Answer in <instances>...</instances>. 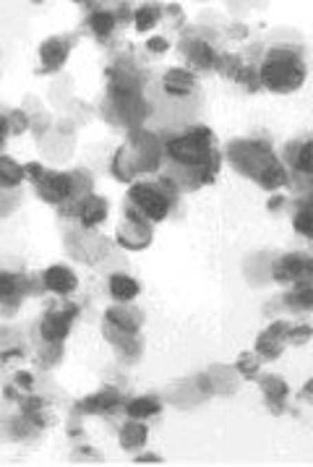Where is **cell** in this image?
<instances>
[{"mask_svg": "<svg viewBox=\"0 0 313 467\" xmlns=\"http://www.w3.org/2000/svg\"><path fill=\"white\" fill-rule=\"evenodd\" d=\"M146 110H152L159 126L181 128L188 126L204 104V91L198 78L188 68H167L149 81V91L143 94Z\"/></svg>", "mask_w": 313, "mask_h": 467, "instance_id": "1", "label": "cell"}, {"mask_svg": "<svg viewBox=\"0 0 313 467\" xmlns=\"http://www.w3.org/2000/svg\"><path fill=\"white\" fill-rule=\"evenodd\" d=\"M170 162V178L178 181L183 188H196L211 181L217 170V159L211 152V130L194 128L183 136H175L162 149Z\"/></svg>", "mask_w": 313, "mask_h": 467, "instance_id": "2", "label": "cell"}, {"mask_svg": "<svg viewBox=\"0 0 313 467\" xmlns=\"http://www.w3.org/2000/svg\"><path fill=\"white\" fill-rule=\"evenodd\" d=\"M259 78L272 91H295L305 81V63L292 47H272L259 68Z\"/></svg>", "mask_w": 313, "mask_h": 467, "instance_id": "3", "label": "cell"}, {"mask_svg": "<svg viewBox=\"0 0 313 467\" xmlns=\"http://www.w3.org/2000/svg\"><path fill=\"white\" fill-rule=\"evenodd\" d=\"M159 155H162V146L156 141L154 133H133L128 146L120 149L115 162H123L126 159V168L117 170V178H133L143 170H156L159 165Z\"/></svg>", "mask_w": 313, "mask_h": 467, "instance_id": "4", "label": "cell"}, {"mask_svg": "<svg viewBox=\"0 0 313 467\" xmlns=\"http://www.w3.org/2000/svg\"><path fill=\"white\" fill-rule=\"evenodd\" d=\"M128 201L133 212H141L143 220L149 217L152 222L165 220L170 212V204H172L165 183H136L130 188Z\"/></svg>", "mask_w": 313, "mask_h": 467, "instance_id": "5", "label": "cell"}, {"mask_svg": "<svg viewBox=\"0 0 313 467\" xmlns=\"http://www.w3.org/2000/svg\"><path fill=\"white\" fill-rule=\"evenodd\" d=\"M227 157L243 175H253L256 181L264 175V170L277 162L272 149L261 141H233L227 149Z\"/></svg>", "mask_w": 313, "mask_h": 467, "instance_id": "6", "label": "cell"}, {"mask_svg": "<svg viewBox=\"0 0 313 467\" xmlns=\"http://www.w3.org/2000/svg\"><path fill=\"white\" fill-rule=\"evenodd\" d=\"M37 188H39V196L45 198V201H50V204H58V201H63L68 196L73 194V181H71V175H63V172H42V178L37 181Z\"/></svg>", "mask_w": 313, "mask_h": 467, "instance_id": "7", "label": "cell"}, {"mask_svg": "<svg viewBox=\"0 0 313 467\" xmlns=\"http://www.w3.org/2000/svg\"><path fill=\"white\" fill-rule=\"evenodd\" d=\"M76 313H78L76 306H68L65 311H50L45 319H42V324H39L42 337L47 339V342H60V339L68 334L71 321H73V316H76Z\"/></svg>", "mask_w": 313, "mask_h": 467, "instance_id": "8", "label": "cell"}, {"mask_svg": "<svg viewBox=\"0 0 313 467\" xmlns=\"http://www.w3.org/2000/svg\"><path fill=\"white\" fill-rule=\"evenodd\" d=\"M39 58H42L45 71H55V68H60V65L65 63V58H68V39L52 37V39H47V42H42V47H39Z\"/></svg>", "mask_w": 313, "mask_h": 467, "instance_id": "9", "label": "cell"}, {"mask_svg": "<svg viewBox=\"0 0 313 467\" xmlns=\"http://www.w3.org/2000/svg\"><path fill=\"white\" fill-rule=\"evenodd\" d=\"M45 285L58 295H68V293L76 290V274L71 272L68 266H50L45 272Z\"/></svg>", "mask_w": 313, "mask_h": 467, "instance_id": "10", "label": "cell"}, {"mask_svg": "<svg viewBox=\"0 0 313 467\" xmlns=\"http://www.w3.org/2000/svg\"><path fill=\"white\" fill-rule=\"evenodd\" d=\"M311 269V264L305 256H300V253H292V256H285V261L277 266V280L279 282H287V280H300V277H305Z\"/></svg>", "mask_w": 313, "mask_h": 467, "instance_id": "11", "label": "cell"}, {"mask_svg": "<svg viewBox=\"0 0 313 467\" xmlns=\"http://www.w3.org/2000/svg\"><path fill=\"white\" fill-rule=\"evenodd\" d=\"M78 214H81V222L91 227V225H97V222L104 220V214H107V201L100 198V196H86L84 198V204L78 207Z\"/></svg>", "mask_w": 313, "mask_h": 467, "instance_id": "12", "label": "cell"}, {"mask_svg": "<svg viewBox=\"0 0 313 467\" xmlns=\"http://www.w3.org/2000/svg\"><path fill=\"white\" fill-rule=\"evenodd\" d=\"M110 293H113V298L120 300V303H130V300L139 295V285L126 277V274H113L110 277Z\"/></svg>", "mask_w": 313, "mask_h": 467, "instance_id": "13", "label": "cell"}, {"mask_svg": "<svg viewBox=\"0 0 313 467\" xmlns=\"http://www.w3.org/2000/svg\"><path fill=\"white\" fill-rule=\"evenodd\" d=\"M287 326L282 321H277L272 329H266L264 334L259 337V352L261 355H266V358H274V355H279L282 350V345H279V334H285Z\"/></svg>", "mask_w": 313, "mask_h": 467, "instance_id": "14", "label": "cell"}, {"mask_svg": "<svg viewBox=\"0 0 313 467\" xmlns=\"http://www.w3.org/2000/svg\"><path fill=\"white\" fill-rule=\"evenodd\" d=\"M107 321L123 332H136L141 326V313L139 311H126V308H110L107 311Z\"/></svg>", "mask_w": 313, "mask_h": 467, "instance_id": "15", "label": "cell"}, {"mask_svg": "<svg viewBox=\"0 0 313 467\" xmlns=\"http://www.w3.org/2000/svg\"><path fill=\"white\" fill-rule=\"evenodd\" d=\"M183 52L191 58V63L198 65V68H209L214 63V52L209 47L207 42H183Z\"/></svg>", "mask_w": 313, "mask_h": 467, "instance_id": "16", "label": "cell"}, {"mask_svg": "<svg viewBox=\"0 0 313 467\" xmlns=\"http://www.w3.org/2000/svg\"><path fill=\"white\" fill-rule=\"evenodd\" d=\"M115 402H117V391L104 389V391H100V394L89 397L86 402L78 405V410H86V413H102V410H110V407H115Z\"/></svg>", "mask_w": 313, "mask_h": 467, "instance_id": "17", "label": "cell"}, {"mask_svg": "<svg viewBox=\"0 0 313 467\" xmlns=\"http://www.w3.org/2000/svg\"><path fill=\"white\" fill-rule=\"evenodd\" d=\"M146 442V426L143 423H126V429L120 431V446L123 449H136Z\"/></svg>", "mask_w": 313, "mask_h": 467, "instance_id": "18", "label": "cell"}, {"mask_svg": "<svg viewBox=\"0 0 313 467\" xmlns=\"http://www.w3.org/2000/svg\"><path fill=\"white\" fill-rule=\"evenodd\" d=\"M159 400L156 397H136L133 402H128V415L130 418H146L159 413Z\"/></svg>", "mask_w": 313, "mask_h": 467, "instance_id": "19", "label": "cell"}, {"mask_svg": "<svg viewBox=\"0 0 313 467\" xmlns=\"http://www.w3.org/2000/svg\"><path fill=\"white\" fill-rule=\"evenodd\" d=\"M21 181H24V170L8 157H0V185H19Z\"/></svg>", "mask_w": 313, "mask_h": 467, "instance_id": "20", "label": "cell"}, {"mask_svg": "<svg viewBox=\"0 0 313 467\" xmlns=\"http://www.w3.org/2000/svg\"><path fill=\"white\" fill-rule=\"evenodd\" d=\"M89 26L94 29V34H97V37H110V34H113V29H115V16H113L110 11H97L89 19Z\"/></svg>", "mask_w": 313, "mask_h": 467, "instance_id": "21", "label": "cell"}, {"mask_svg": "<svg viewBox=\"0 0 313 467\" xmlns=\"http://www.w3.org/2000/svg\"><path fill=\"white\" fill-rule=\"evenodd\" d=\"M261 387H264L266 397H269L272 402H279V400L287 397V384L279 376H264L261 378Z\"/></svg>", "mask_w": 313, "mask_h": 467, "instance_id": "22", "label": "cell"}, {"mask_svg": "<svg viewBox=\"0 0 313 467\" xmlns=\"http://www.w3.org/2000/svg\"><path fill=\"white\" fill-rule=\"evenodd\" d=\"M156 21H159V8H156V5H143V8L136 11V29H139V32L152 29Z\"/></svg>", "mask_w": 313, "mask_h": 467, "instance_id": "23", "label": "cell"}, {"mask_svg": "<svg viewBox=\"0 0 313 467\" xmlns=\"http://www.w3.org/2000/svg\"><path fill=\"white\" fill-rule=\"evenodd\" d=\"M292 168H298L303 175H311V141L300 144V149L295 152V159H292Z\"/></svg>", "mask_w": 313, "mask_h": 467, "instance_id": "24", "label": "cell"}, {"mask_svg": "<svg viewBox=\"0 0 313 467\" xmlns=\"http://www.w3.org/2000/svg\"><path fill=\"white\" fill-rule=\"evenodd\" d=\"M16 290H19V277L8 272H0V300L16 295Z\"/></svg>", "mask_w": 313, "mask_h": 467, "instance_id": "25", "label": "cell"}, {"mask_svg": "<svg viewBox=\"0 0 313 467\" xmlns=\"http://www.w3.org/2000/svg\"><path fill=\"white\" fill-rule=\"evenodd\" d=\"M311 204L305 201L303 204V209L298 212V217H295V230H300L303 235H311L313 233V227H311Z\"/></svg>", "mask_w": 313, "mask_h": 467, "instance_id": "26", "label": "cell"}, {"mask_svg": "<svg viewBox=\"0 0 313 467\" xmlns=\"http://www.w3.org/2000/svg\"><path fill=\"white\" fill-rule=\"evenodd\" d=\"M240 371H243V376H251V374H256V371H259V361H256V358H251V355H240Z\"/></svg>", "mask_w": 313, "mask_h": 467, "instance_id": "27", "label": "cell"}, {"mask_svg": "<svg viewBox=\"0 0 313 467\" xmlns=\"http://www.w3.org/2000/svg\"><path fill=\"white\" fill-rule=\"evenodd\" d=\"M152 52H165L170 47L167 45V39H162V37H154V39H149V45H146Z\"/></svg>", "mask_w": 313, "mask_h": 467, "instance_id": "28", "label": "cell"}, {"mask_svg": "<svg viewBox=\"0 0 313 467\" xmlns=\"http://www.w3.org/2000/svg\"><path fill=\"white\" fill-rule=\"evenodd\" d=\"M308 337H311V329H308V326H300L295 332H290V339H295V342H305Z\"/></svg>", "mask_w": 313, "mask_h": 467, "instance_id": "29", "label": "cell"}, {"mask_svg": "<svg viewBox=\"0 0 313 467\" xmlns=\"http://www.w3.org/2000/svg\"><path fill=\"white\" fill-rule=\"evenodd\" d=\"M11 123H13V133H21V130L26 128V117L21 115V113H13V117H11Z\"/></svg>", "mask_w": 313, "mask_h": 467, "instance_id": "30", "label": "cell"}, {"mask_svg": "<svg viewBox=\"0 0 313 467\" xmlns=\"http://www.w3.org/2000/svg\"><path fill=\"white\" fill-rule=\"evenodd\" d=\"M39 407H42V400H37V397H29V400H24V410H26V413L39 410Z\"/></svg>", "mask_w": 313, "mask_h": 467, "instance_id": "31", "label": "cell"}, {"mask_svg": "<svg viewBox=\"0 0 313 467\" xmlns=\"http://www.w3.org/2000/svg\"><path fill=\"white\" fill-rule=\"evenodd\" d=\"M24 172H29V175H32V178H34V181H39V178H42V172H45V170L39 168V165H26V168H24Z\"/></svg>", "mask_w": 313, "mask_h": 467, "instance_id": "32", "label": "cell"}, {"mask_svg": "<svg viewBox=\"0 0 313 467\" xmlns=\"http://www.w3.org/2000/svg\"><path fill=\"white\" fill-rule=\"evenodd\" d=\"M16 384L19 387H32V376L29 374H16Z\"/></svg>", "mask_w": 313, "mask_h": 467, "instance_id": "33", "label": "cell"}, {"mask_svg": "<svg viewBox=\"0 0 313 467\" xmlns=\"http://www.w3.org/2000/svg\"><path fill=\"white\" fill-rule=\"evenodd\" d=\"M136 459H139V462H146V459H149V462H159L162 457H159V455H139Z\"/></svg>", "mask_w": 313, "mask_h": 467, "instance_id": "34", "label": "cell"}, {"mask_svg": "<svg viewBox=\"0 0 313 467\" xmlns=\"http://www.w3.org/2000/svg\"><path fill=\"white\" fill-rule=\"evenodd\" d=\"M5 130H8V123L0 117V146H3V141H5Z\"/></svg>", "mask_w": 313, "mask_h": 467, "instance_id": "35", "label": "cell"}]
</instances>
